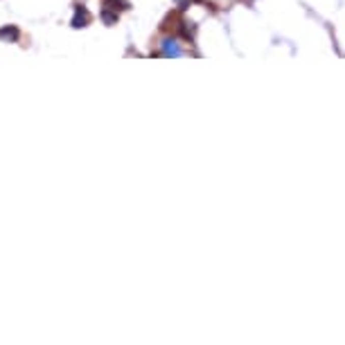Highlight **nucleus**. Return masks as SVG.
Listing matches in <instances>:
<instances>
[{
	"mask_svg": "<svg viewBox=\"0 0 345 345\" xmlns=\"http://www.w3.org/2000/svg\"><path fill=\"white\" fill-rule=\"evenodd\" d=\"M88 23H91V14H88L83 7H77L75 9V18H72V27L79 30V27H86Z\"/></svg>",
	"mask_w": 345,
	"mask_h": 345,
	"instance_id": "f257e3e1",
	"label": "nucleus"
},
{
	"mask_svg": "<svg viewBox=\"0 0 345 345\" xmlns=\"http://www.w3.org/2000/svg\"><path fill=\"white\" fill-rule=\"evenodd\" d=\"M163 50H165V54H174V56L181 54V50L176 48L174 41H165V43H163Z\"/></svg>",
	"mask_w": 345,
	"mask_h": 345,
	"instance_id": "20e7f679",
	"label": "nucleus"
},
{
	"mask_svg": "<svg viewBox=\"0 0 345 345\" xmlns=\"http://www.w3.org/2000/svg\"><path fill=\"white\" fill-rule=\"evenodd\" d=\"M104 9H113V12L118 14V12L129 9V3L127 0H104Z\"/></svg>",
	"mask_w": 345,
	"mask_h": 345,
	"instance_id": "7ed1b4c3",
	"label": "nucleus"
},
{
	"mask_svg": "<svg viewBox=\"0 0 345 345\" xmlns=\"http://www.w3.org/2000/svg\"><path fill=\"white\" fill-rule=\"evenodd\" d=\"M18 36H20V32H18V27H14V25H7V27H3L0 30V39L3 41H18Z\"/></svg>",
	"mask_w": 345,
	"mask_h": 345,
	"instance_id": "f03ea898",
	"label": "nucleus"
},
{
	"mask_svg": "<svg viewBox=\"0 0 345 345\" xmlns=\"http://www.w3.org/2000/svg\"><path fill=\"white\" fill-rule=\"evenodd\" d=\"M102 18H104V20H106V23H108V25H113V23H115V20H118V14H115V16H113V14H108V9H104V12H102Z\"/></svg>",
	"mask_w": 345,
	"mask_h": 345,
	"instance_id": "39448f33",
	"label": "nucleus"
}]
</instances>
